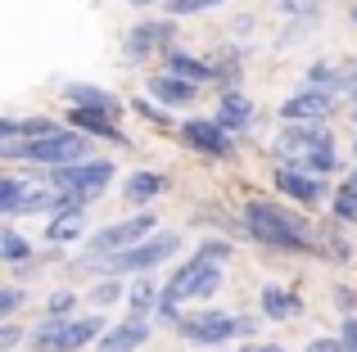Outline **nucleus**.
<instances>
[{
	"label": "nucleus",
	"instance_id": "obj_1",
	"mask_svg": "<svg viewBox=\"0 0 357 352\" xmlns=\"http://www.w3.org/2000/svg\"><path fill=\"white\" fill-rule=\"evenodd\" d=\"M240 221H244V230L267 248H285V253H317V248H321L317 244V230L307 226L298 212L280 208V203H271V199H258V194L244 203Z\"/></svg>",
	"mask_w": 357,
	"mask_h": 352
},
{
	"label": "nucleus",
	"instance_id": "obj_2",
	"mask_svg": "<svg viewBox=\"0 0 357 352\" xmlns=\"http://www.w3.org/2000/svg\"><path fill=\"white\" fill-rule=\"evenodd\" d=\"M176 335L199 344V348H218V344H231V339H253L258 335V317H236V312L208 307V312L181 317L176 321Z\"/></svg>",
	"mask_w": 357,
	"mask_h": 352
},
{
	"label": "nucleus",
	"instance_id": "obj_3",
	"mask_svg": "<svg viewBox=\"0 0 357 352\" xmlns=\"http://www.w3.org/2000/svg\"><path fill=\"white\" fill-rule=\"evenodd\" d=\"M109 330L105 317H45L41 326H32V348L36 352H77L86 344H96Z\"/></svg>",
	"mask_w": 357,
	"mask_h": 352
},
{
	"label": "nucleus",
	"instance_id": "obj_4",
	"mask_svg": "<svg viewBox=\"0 0 357 352\" xmlns=\"http://www.w3.org/2000/svg\"><path fill=\"white\" fill-rule=\"evenodd\" d=\"M213 253L231 257V244H227V239H204V244L195 248V253L185 257V262L176 266L172 275H167V285H163V298H158V317H163L167 326H176V321H181V303L190 298V289H195V275H199V266L208 262Z\"/></svg>",
	"mask_w": 357,
	"mask_h": 352
},
{
	"label": "nucleus",
	"instance_id": "obj_5",
	"mask_svg": "<svg viewBox=\"0 0 357 352\" xmlns=\"http://www.w3.org/2000/svg\"><path fill=\"white\" fill-rule=\"evenodd\" d=\"M114 172L118 168L109 159H77V163H63V168H50V185H54V190H68L73 203L86 208L91 199H100V194L109 190Z\"/></svg>",
	"mask_w": 357,
	"mask_h": 352
},
{
	"label": "nucleus",
	"instance_id": "obj_6",
	"mask_svg": "<svg viewBox=\"0 0 357 352\" xmlns=\"http://www.w3.org/2000/svg\"><path fill=\"white\" fill-rule=\"evenodd\" d=\"M181 248V235H172V230H154V235H145L140 244L122 248V253H109V257H96L100 271L105 275H127V271H154L158 262H167V257Z\"/></svg>",
	"mask_w": 357,
	"mask_h": 352
},
{
	"label": "nucleus",
	"instance_id": "obj_7",
	"mask_svg": "<svg viewBox=\"0 0 357 352\" xmlns=\"http://www.w3.org/2000/svg\"><path fill=\"white\" fill-rule=\"evenodd\" d=\"M158 230V217L154 212H136V217H127V221H114V226H100L96 235H91V244H86V257H109V253H122V248H131V244H140L145 235H154Z\"/></svg>",
	"mask_w": 357,
	"mask_h": 352
},
{
	"label": "nucleus",
	"instance_id": "obj_8",
	"mask_svg": "<svg viewBox=\"0 0 357 352\" xmlns=\"http://www.w3.org/2000/svg\"><path fill=\"white\" fill-rule=\"evenodd\" d=\"M23 141H27V136H23ZM86 154H91L86 136H77V127H63V131H54V136L27 141L23 159L27 163H41V168H63V163H77V159H86Z\"/></svg>",
	"mask_w": 357,
	"mask_h": 352
},
{
	"label": "nucleus",
	"instance_id": "obj_9",
	"mask_svg": "<svg viewBox=\"0 0 357 352\" xmlns=\"http://www.w3.org/2000/svg\"><path fill=\"white\" fill-rule=\"evenodd\" d=\"M172 41H176V23H167V18H145V23H136L122 36V54H127V63H145V59H154L158 50H172Z\"/></svg>",
	"mask_w": 357,
	"mask_h": 352
},
{
	"label": "nucleus",
	"instance_id": "obj_10",
	"mask_svg": "<svg viewBox=\"0 0 357 352\" xmlns=\"http://www.w3.org/2000/svg\"><path fill=\"white\" fill-rule=\"evenodd\" d=\"M335 95H340L335 86H312L307 81L298 95L280 99V118L285 122H326V113L335 109Z\"/></svg>",
	"mask_w": 357,
	"mask_h": 352
},
{
	"label": "nucleus",
	"instance_id": "obj_11",
	"mask_svg": "<svg viewBox=\"0 0 357 352\" xmlns=\"http://www.w3.org/2000/svg\"><path fill=\"white\" fill-rule=\"evenodd\" d=\"M181 141L190 145V150L208 154V159H231V154H236L231 131L218 122V118H185L181 122Z\"/></svg>",
	"mask_w": 357,
	"mask_h": 352
},
{
	"label": "nucleus",
	"instance_id": "obj_12",
	"mask_svg": "<svg viewBox=\"0 0 357 352\" xmlns=\"http://www.w3.org/2000/svg\"><path fill=\"white\" fill-rule=\"evenodd\" d=\"M271 181H276V190H285L294 203H321L326 199V176L298 168V163H289V159L271 172Z\"/></svg>",
	"mask_w": 357,
	"mask_h": 352
},
{
	"label": "nucleus",
	"instance_id": "obj_13",
	"mask_svg": "<svg viewBox=\"0 0 357 352\" xmlns=\"http://www.w3.org/2000/svg\"><path fill=\"white\" fill-rule=\"evenodd\" d=\"M331 131H326L321 122H289L285 131L276 136V154H285V159H307V154L317 150H331Z\"/></svg>",
	"mask_w": 357,
	"mask_h": 352
},
{
	"label": "nucleus",
	"instance_id": "obj_14",
	"mask_svg": "<svg viewBox=\"0 0 357 352\" xmlns=\"http://www.w3.org/2000/svg\"><path fill=\"white\" fill-rule=\"evenodd\" d=\"M145 339H149V321L131 312L127 321H118L114 330L100 335V352H136V348H145Z\"/></svg>",
	"mask_w": 357,
	"mask_h": 352
},
{
	"label": "nucleus",
	"instance_id": "obj_15",
	"mask_svg": "<svg viewBox=\"0 0 357 352\" xmlns=\"http://www.w3.org/2000/svg\"><path fill=\"white\" fill-rule=\"evenodd\" d=\"M68 127H77V131L96 136V141H114V145H127V136L118 131L114 113H105V109H73V104H68Z\"/></svg>",
	"mask_w": 357,
	"mask_h": 352
},
{
	"label": "nucleus",
	"instance_id": "obj_16",
	"mask_svg": "<svg viewBox=\"0 0 357 352\" xmlns=\"http://www.w3.org/2000/svg\"><path fill=\"white\" fill-rule=\"evenodd\" d=\"M149 95H154L163 109H185L195 95H199V81H185V77H176V72L163 68L154 81H149Z\"/></svg>",
	"mask_w": 357,
	"mask_h": 352
},
{
	"label": "nucleus",
	"instance_id": "obj_17",
	"mask_svg": "<svg viewBox=\"0 0 357 352\" xmlns=\"http://www.w3.org/2000/svg\"><path fill=\"white\" fill-rule=\"evenodd\" d=\"M63 99H68L73 109H105V113H118L122 109V99L114 90L91 86V81H68V86H63Z\"/></svg>",
	"mask_w": 357,
	"mask_h": 352
},
{
	"label": "nucleus",
	"instance_id": "obj_18",
	"mask_svg": "<svg viewBox=\"0 0 357 352\" xmlns=\"http://www.w3.org/2000/svg\"><path fill=\"white\" fill-rule=\"evenodd\" d=\"M213 118H218L227 131H244V127H253V99L240 95V90L231 86L227 95L218 99V113H213Z\"/></svg>",
	"mask_w": 357,
	"mask_h": 352
},
{
	"label": "nucleus",
	"instance_id": "obj_19",
	"mask_svg": "<svg viewBox=\"0 0 357 352\" xmlns=\"http://www.w3.org/2000/svg\"><path fill=\"white\" fill-rule=\"evenodd\" d=\"M262 317L267 321H289V317H298L303 312V298L298 294H289V289H280V285H262Z\"/></svg>",
	"mask_w": 357,
	"mask_h": 352
},
{
	"label": "nucleus",
	"instance_id": "obj_20",
	"mask_svg": "<svg viewBox=\"0 0 357 352\" xmlns=\"http://www.w3.org/2000/svg\"><path fill=\"white\" fill-rule=\"evenodd\" d=\"M82 212H86V208H63V212H54L50 226H45V239H50V244H59V248L73 244V239H82V235H86Z\"/></svg>",
	"mask_w": 357,
	"mask_h": 352
},
{
	"label": "nucleus",
	"instance_id": "obj_21",
	"mask_svg": "<svg viewBox=\"0 0 357 352\" xmlns=\"http://www.w3.org/2000/svg\"><path fill=\"white\" fill-rule=\"evenodd\" d=\"M163 176L158 172H131L127 181H122V199L127 203H154L158 194H163Z\"/></svg>",
	"mask_w": 357,
	"mask_h": 352
},
{
	"label": "nucleus",
	"instance_id": "obj_22",
	"mask_svg": "<svg viewBox=\"0 0 357 352\" xmlns=\"http://www.w3.org/2000/svg\"><path fill=\"white\" fill-rule=\"evenodd\" d=\"M167 72H176V77H185V81H213V63H204V59H195L190 50H167Z\"/></svg>",
	"mask_w": 357,
	"mask_h": 352
},
{
	"label": "nucleus",
	"instance_id": "obj_23",
	"mask_svg": "<svg viewBox=\"0 0 357 352\" xmlns=\"http://www.w3.org/2000/svg\"><path fill=\"white\" fill-rule=\"evenodd\" d=\"M158 298H163V289H158L149 275H140V280H131V289H127V303H131V312L136 317H149V312H158Z\"/></svg>",
	"mask_w": 357,
	"mask_h": 352
},
{
	"label": "nucleus",
	"instance_id": "obj_24",
	"mask_svg": "<svg viewBox=\"0 0 357 352\" xmlns=\"http://www.w3.org/2000/svg\"><path fill=\"white\" fill-rule=\"evenodd\" d=\"M0 257H5L9 266H18V262H27L32 257V239L23 235V230H14V226H5L0 230Z\"/></svg>",
	"mask_w": 357,
	"mask_h": 352
},
{
	"label": "nucleus",
	"instance_id": "obj_25",
	"mask_svg": "<svg viewBox=\"0 0 357 352\" xmlns=\"http://www.w3.org/2000/svg\"><path fill=\"white\" fill-rule=\"evenodd\" d=\"M331 212H335V221H357V181H344L340 190H335Z\"/></svg>",
	"mask_w": 357,
	"mask_h": 352
},
{
	"label": "nucleus",
	"instance_id": "obj_26",
	"mask_svg": "<svg viewBox=\"0 0 357 352\" xmlns=\"http://www.w3.org/2000/svg\"><path fill=\"white\" fill-rule=\"evenodd\" d=\"M240 72H244V63H240L236 50H227V54H218V59H213V81H222L227 90L240 81Z\"/></svg>",
	"mask_w": 357,
	"mask_h": 352
},
{
	"label": "nucleus",
	"instance_id": "obj_27",
	"mask_svg": "<svg viewBox=\"0 0 357 352\" xmlns=\"http://www.w3.org/2000/svg\"><path fill=\"white\" fill-rule=\"evenodd\" d=\"M289 163H298V168H307V172H317V176H335V172H340V154H335V145H331V150L307 154V159H289Z\"/></svg>",
	"mask_w": 357,
	"mask_h": 352
},
{
	"label": "nucleus",
	"instance_id": "obj_28",
	"mask_svg": "<svg viewBox=\"0 0 357 352\" xmlns=\"http://www.w3.org/2000/svg\"><path fill=\"white\" fill-rule=\"evenodd\" d=\"M122 294H127V289H122L118 275H105V280H96V289H91V303H96V307H114Z\"/></svg>",
	"mask_w": 357,
	"mask_h": 352
},
{
	"label": "nucleus",
	"instance_id": "obj_29",
	"mask_svg": "<svg viewBox=\"0 0 357 352\" xmlns=\"http://www.w3.org/2000/svg\"><path fill=\"white\" fill-rule=\"evenodd\" d=\"M23 176H5V185H0V212L5 217H18V199H23Z\"/></svg>",
	"mask_w": 357,
	"mask_h": 352
},
{
	"label": "nucleus",
	"instance_id": "obj_30",
	"mask_svg": "<svg viewBox=\"0 0 357 352\" xmlns=\"http://www.w3.org/2000/svg\"><path fill=\"white\" fill-rule=\"evenodd\" d=\"M77 312V289H54L45 298V317H73Z\"/></svg>",
	"mask_w": 357,
	"mask_h": 352
},
{
	"label": "nucleus",
	"instance_id": "obj_31",
	"mask_svg": "<svg viewBox=\"0 0 357 352\" xmlns=\"http://www.w3.org/2000/svg\"><path fill=\"white\" fill-rule=\"evenodd\" d=\"M18 131H23L27 141H41V136H54V131H63V127L54 122V118H23V122H18Z\"/></svg>",
	"mask_w": 357,
	"mask_h": 352
},
{
	"label": "nucleus",
	"instance_id": "obj_32",
	"mask_svg": "<svg viewBox=\"0 0 357 352\" xmlns=\"http://www.w3.org/2000/svg\"><path fill=\"white\" fill-rule=\"evenodd\" d=\"M218 5H227V0H167V14H204Z\"/></svg>",
	"mask_w": 357,
	"mask_h": 352
},
{
	"label": "nucleus",
	"instance_id": "obj_33",
	"mask_svg": "<svg viewBox=\"0 0 357 352\" xmlns=\"http://www.w3.org/2000/svg\"><path fill=\"white\" fill-rule=\"evenodd\" d=\"M23 307V289H18V285H5V289H0V317H14V312Z\"/></svg>",
	"mask_w": 357,
	"mask_h": 352
},
{
	"label": "nucleus",
	"instance_id": "obj_34",
	"mask_svg": "<svg viewBox=\"0 0 357 352\" xmlns=\"http://www.w3.org/2000/svg\"><path fill=\"white\" fill-rule=\"evenodd\" d=\"M131 109H136L140 118H154V122H167V109L158 104V99H131Z\"/></svg>",
	"mask_w": 357,
	"mask_h": 352
},
{
	"label": "nucleus",
	"instance_id": "obj_35",
	"mask_svg": "<svg viewBox=\"0 0 357 352\" xmlns=\"http://www.w3.org/2000/svg\"><path fill=\"white\" fill-rule=\"evenodd\" d=\"M303 352H349V348H344V339H340V335H317Z\"/></svg>",
	"mask_w": 357,
	"mask_h": 352
},
{
	"label": "nucleus",
	"instance_id": "obj_36",
	"mask_svg": "<svg viewBox=\"0 0 357 352\" xmlns=\"http://www.w3.org/2000/svg\"><path fill=\"white\" fill-rule=\"evenodd\" d=\"M18 344H23V330H18L14 321H5V326H0V348H5V352H14Z\"/></svg>",
	"mask_w": 357,
	"mask_h": 352
},
{
	"label": "nucleus",
	"instance_id": "obj_37",
	"mask_svg": "<svg viewBox=\"0 0 357 352\" xmlns=\"http://www.w3.org/2000/svg\"><path fill=\"white\" fill-rule=\"evenodd\" d=\"M280 9H285L289 18H307L317 9V0H280Z\"/></svg>",
	"mask_w": 357,
	"mask_h": 352
},
{
	"label": "nucleus",
	"instance_id": "obj_38",
	"mask_svg": "<svg viewBox=\"0 0 357 352\" xmlns=\"http://www.w3.org/2000/svg\"><path fill=\"white\" fill-rule=\"evenodd\" d=\"M340 339H344V348H349V352H357V317H344Z\"/></svg>",
	"mask_w": 357,
	"mask_h": 352
},
{
	"label": "nucleus",
	"instance_id": "obj_39",
	"mask_svg": "<svg viewBox=\"0 0 357 352\" xmlns=\"http://www.w3.org/2000/svg\"><path fill=\"white\" fill-rule=\"evenodd\" d=\"M335 303H340V312H344V317H353V307H357L353 289H344V285H340V289H335Z\"/></svg>",
	"mask_w": 357,
	"mask_h": 352
},
{
	"label": "nucleus",
	"instance_id": "obj_40",
	"mask_svg": "<svg viewBox=\"0 0 357 352\" xmlns=\"http://www.w3.org/2000/svg\"><path fill=\"white\" fill-rule=\"evenodd\" d=\"M14 136H23L18 131V118H0V141H14Z\"/></svg>",
	"mask_w": 357,
	"mask_h": 352
},
{
	"label": "nucleus",
	"instance_id": "obj_41",
	"mask_svg": "<svg viewBox=\"0 0 357 352\" xmlns=\"http://www.w3.org/2000/svg\"><path fill=\"white\" fill-rule=\"evenodd\" d=\"M240 352H285V348H276V344H249V348H240Z\"/></svg>",
	"mask_w": 357,
	"mask_h": 352
},
{
	"label": "nucleus",
	"instance_id": "obj_42",
	"mask_svg": "<svg viewBox=\"0 0 357 352\" xmlns=\"http://www.w3.org/2000/svg\"><path fill=\"white\" fill-rule=\"evenodd\" d=\"M131 5H140V9H149V5H167V0H131Z\"/></svg>",
	"mask_w": 357,
	"mask_h": 352
},
{
	"label": "nucleus",
	"instance_id": "obj_43",
	"mask_svg": "<svg viewBox=\"0 0 357 352\" xmlns=\"http://www.w3.org/2000/svg\"><path fill=\"white\" fill-rule=\"evenodd\" d=\"M353 81H357V63H353V68H349V86H353Z\"/></svg>",
	"mask_w": 357,
	"mask_h": 352
},
{
	"label": "nucleus",
	"instance_id": "obj_44",
	"mask_svg": "<svg viewBox=\"0 0 357 352\" xmlns=\"http://www.w3.org/2000/svg\"><path fill=\"white\" fill-rule=\"evenodd\" d=\"M349 95H353V104H357V81H353V86H349Z\"/></svg>",
	"mask_w": 357,
	"mask_h": 352
},
{
	"label": "nucleus",
	"instance_id": "obj_45",
	"mask_svg": "<svg viewBox=\"0 0 357 352\" xmlns=\"http://www.w3.org/2000/svg\"><path fill=\"white\" fill-rule=\"evenodd\" d=\"M349 181H357V168H353V172H349Z\"/></svg>",
	"mask_w": 357,
	"mask_h": 352
},
{
	"label": "nucleus",
	"instance_id": "obj_46",
	"mask_svg": "<svg viewBox=\"0 0 357 352\" xmlns=\"http://www.w3.org/2000/svg\"><path fill=\"white\" fill-rule=\"evenodd\" d=\"M353 23H357V9H353Z\"/></svg>",
	"mask_w": 357,
	"mask_h": 352
},
{
	"label": "nucleus",
	"instance_id": "obj_47",
	"mask_svg": "<svg viewBox=\"0 0 357 352\" xmlns=\"http://www.w3.org/2000/svg\"><path fill=\"white\" fill-rule=\"evenodd\" d=\"M353 154H357V141H353Z\"/></svg>",
	"mask_w": 357,
	"mask_h": 352
},
{
	"label": "nucleus",
	"instance_id": "obj_48",
	"mask_svg": "<svg viewBox=\"0 0 357 352\" xmlns=\"http://www.w3.org/2000/svg\"><path fill=\"white\" fill-rule=\"evenodd\" d=\"M353 118H357V104H353Z\"/></svg>",
	"mask_w": 357,
	"mask_h": 352
}]
</instances>
